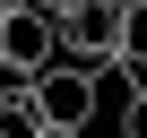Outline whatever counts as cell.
<instances>
[{"instance_id": "obj_1", "label": "cell", "mask_w": 147, "mask_h": 138, "mask_svg": "<svg viewBox=\"0 0 147 138\" xmlns=\"http://www.w3.org/2000/svg\"><path fill=\"white\" fill-rule=\"evenodd\" d=\"M121 17H130V0H52L61 60H78V69H113V60H121Z\"/></svg>"}, {"instance_id": "obj_2", "label": "cell", "mask_w": 147, "mask_h": 138, "mask_svg": "<svg viewBox=\"0 0 147 138\" xmlns=\"http://www.w3.org/2000/svg\"><path fill=\"white\" fill-rule=\"evenodd\" d=\"M0 60L35 69V78L61 60V26H52V0H18V9H0Z\"/></svg>"}, {"instance_id": "obj_3", "label": "cell", "mask_w": 147, "mask_h": 138, "mask_svg": "<svg viewBox=\"0 0 147 138\" xmlns=\"http://www.w3.org/2000/svg\"><path fill=\"white\" fill-rule=\"evenodd\" d=\"M35 104H43V121H52V129H95V69L52 60L43 78H35Z\"/></svg>"}, {"instance_id": "obj_4", "label": "cell", "mask_w": 147, "mask_h": 138, "mask_svg": "<svg viewBox=\"0 0 147 138\" xmlns=\"http://www.w3.org/2000/svg\"><path fill=\"white\" fill-rule=\"evenodd\" d=\"M52 121H43V104L35 95H9V104H0V138H43Z\"/></svg>"}, {"instance_id": "obj_5", "label": "cell", "mask_w": 147, "mask_h": 138, "mask_svg": "<svg viewBox=\"0 0 147 138\" xmlns=\"http://www.w3.org/2000/svg\"><path fill=\"white\" fill-rule=\"evenodd\" d=\"M113 69H147V0H130V17H121V60Z\"/></svg>"}, {"instance_id": "obj_6", "label": "cell", "mask_w": 147, "mask_h": 138, "mask_svg": "<svg viewBox=\"0 0 147 138\" xmlns=\"http://www.w3.org/2000/svg\"><path fill=\"white\" fill-rule=\"evenodd\" d=\"M9 95H35V69H18V60H0V104Z\"/></svg>"}, {"instance_id": "obj_7", "label": "cell", "mask_w": 147, "mask_h": 138, "mask_svg": "<svg viewBox=\"0 0 147 138\" xmlns=\"http://www.w3.org/2000/svg\"><path fill=\"white\" fill-rule=\"evenodd\" d=\"M121 138H147V95H130V104H121Z\"/></svg>"}, {"instance_id": "obj_8", "label": "cell", "mask_w": 147, "mask_h": 138, "mask_svg": "<svg viewBox=\"0 0 147 138\" xmlns=\"http://www.w3.org/2000/svg\"><path fill=\"white\" fill-rule=\"evenodd\" d=\"M43 138H87V129H43Z\"/></svg>"}, {"instance_id": "obj_9", "label": "cell", "mask_w": 147, "mask_h": 138, "mask_svg": "<svg viewBox=\"0 0 147 138\" xmlns=\"http://www.w3.org/2000/svg\"><path fill=\"white\" fill-rule=\"evenodd\" d=\"M0 9H18V0H0Z\"/></svg>"}]
</instances>
